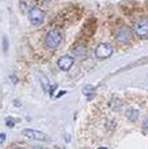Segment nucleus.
Instances as JSON below:
<instances>
[{
	"instance_id": "obj_1",
	"label": "nucleus",
	"mask_w": 148,
	"mask_h": 149,
	"mask_svg": "<svg viewBox=\"0 0 148 149\" xmlns=\"http://www.w3.org/2000/svg\"><path fill=\"white\" fill-rule=\"evenodd\" d=\"M62 41V34L60 30L57 29H53V30H49L45 36V46L51 50H55L60 46V43Z\"/></svg>"
},
{
	"instance_id": "obj_13",
	"label": "nucleus",
	"mask_w": 148,
	"mask_h": 149,
	"mask_svg": "<svg viewBox=\"0 0 148 149\" xmlns=\"http://www.w3.org/2000/svg\"><path fill=\"white\" fill-rule=\"evenodd\" d=\"M56 88H57V84H51V87H49V94L51 95H53L55 94V91H56Z\"/></svg>"
},
{
	"instance_id": "obj_5",
	"label": "nucleus",
	"mask_w": 148,
	"mask_h": 149,
	"mask_svg": "<svg viewBox=\"0 0 148 149\" xmlns=\"http://www.w3.org/2000/svg\"><path fill=\"white\" fill-rule=\"evenodd\" d=\"M116 39L120 43H129L132 41V31L126 26H121L116 31Z\"/></svg>"
},
{
	"instance_id": "obj_2",
	"label": "nucleus",
	"mask_w": 148,
	"mask_h": 149,
	"mask_svg": "<svg viewBox=\"0 0 148 149\" xmlns=\"http://www.w3.org/2000/svg\"><path fill=\"white\" fill-rule=\"evenodd\" d=\"M29 20L33 26H41L45 20V12L39 7H33L29 10Z\"/></svg>"
},
{
	"instance_id": "obj_7",
	"label": "nucleus",
	"mask_w": 148,
	"mask_h": 149,
	"mask_svg": "<svg viewBox=\"0 0 148 149\" xmlns=\"http://www.w3.org/2000/svg\"><path fill=\"white\" fill-rule=\"evenodd\" d=\"M74 63H75L74 57L69 54H65V56H61L59 58L57 67H59L61 71H69L71 68H72V65H74Z\"/></svg>"
},
{
	"instance_id": "obj_3",
	"label": "nucleus",
	"mask_w": 148,
	"mask_h": 149,
	"mask_svg": "<svg viewBox=\"0 0 148 149\" xmlns=\"http://www.w3.org/2000/svg\"><path fill=\"white\" fill-rule=\"evenodd\" d=\"M133 33L140 38L148 37V19H145V18L137 19L133 24Z\"/></svg>"
},
{
	"instance_id": "obj_16",
	"label": "nucleus",
	"mask_w": 148,
	"mask_h": 149,
	"mask_svg": "<svg viewBox=\"0 0 148 149\" xmlns=\"http://www.w3.org/2000/svg\"><path fill=\"white\" fill-rule=\"evenodd\" d=\"M67 94V91H60L59 94L56 95V98H60V96H62V95H65Z\"/></svg>"
},
{
	"instance_id": "obj_9",
	"label": "nucleus",
	"mask_w": 148,
	"mask_h": 149,
	"mask_svg": "<svg viewBox=\"0 0 148 149\" xmlns=\"http://www.w3.org/2000/svg\"><path fill=\"white\" fill-rule=\"evenodd\" d=\"M126 117L129 118V121H137V118H139V111L135 110V109H128L126 111Z\"/></svg>"
},
{
	"instance_id": "obj_20",
	"label": "nucleus",
	"mask_w": 148,
	"mask_h": 149,
	"mask_svg": "<svg viewBox=\"0 0 148 149\" xmlns=\"http://www.w3.org/2000/svg\"><path fill=\"white\" fill-rule=\"evenodd\" d=\"M98 149H107V148H105V146H102V148H98Z\"/></svg>"
},
{
	"instance_id": "obj_6",
	"label": "nucleus",
	"mask_w": 148,
	"mask_h": 149,
	"mask_svg": "<svg viewBox=\"0 0 148 149\" xmlns=\"http://www.w3.org/2000/svg\"><path fill=\"white\" fill-rule=\"evenodd\" d=\"M113 54V46L110 43H99L95 49V56L98 58H107Z\"/></svg>"
},
{
	"instance_id": "obj_4",
	"label": "nucleus",
	"mask_w": 148,
	"mask_h": 149,
	"mask_svg": "<svg viewBox=\"0 0 148 149\" xmlns=\"http://www.w3.org/2000/svg\"><path fill=\"white\" fill-rule=\"evenodd\" d=\"M22 134L29 140H33V141H48L46 134L37 129H25L22 130Z\"/></svg>"
},
{
	"instance_id": "obj_10",
	"label": "nucleus",
	"mask_w": 148,
	"mask_h": 149,
	"mask_svg": "<svg viewBox=\"0 0 148 149\" xmlns=\"http://www.w3.org/2000/svg\"><path fill=\"white\" fill-rule=\"evenodd\" d=\"M74 53L76 56H80V54H84V46H80V45H78V46L74 47Z\"/></svg>"
},
{
	"instance_id": "obj_19",
	"label": "nucleus",
	"mask_w": 148,
	"mask_h": 149,
	"mask_svg": "<svg viewBox=\"0 0 148 149\" xmlns=\"http://www.w3.org/2000/svg\"><path fill=\"white\" fill-rule=\"evenodd\" d=\"M14 149H25V148H22V146H15Z\"/></svg>"
},
{
	"instance_id": "obj_17",
	"label": "nucleus",
	"mask_w": 148,
	"mask_h": 149,
	"mask_svg": "<svg viewBox=\"0 0 148 149\" xmlns=\"http://www.w3.org/2000/svg\"><path fill=\"white\" fill-rule=\"evenodd\" d=\"M6 140V134L4 133H0V142H3Z\"/></svg>"
},
{
	"instance_id": "obj_8",
	"label": "nucleus",
	"mask_w": 148,
	"mask_h": 149,
	"mask_svg": "<svg viewBox=\"0 0 148 149\" xmlns=\"http://www.w3.org/2000/svg\"><path fill=\"white\" fill-rule=\"evenodd\" d=\"M38 79H39V84L42 86L43 91H48V90H49V87H51V81H49V79H48L43 73H39L38 74Z\"/></svg>"
},
{
	"instance_id": "obj_15",
	"label": "nucleus",
	"mask_w": 148,
	"mask_h": 149,
	"mask_svg": "<svg viewBox=\"0 0 148 149\" xmlns=\"http://www.w3.org/2000/svg\"><path fill=\"white\" fill-rule=\"evenodd\" d=\"M10 80H11V81L14 83V84H16V83H18V79H16L15 76H12V74H11V76H10Z\"/></svg>"
},
{
	"instance_id": "obj_21",
	"label": "nucleus",
	"mask_w": 148,
	"mask_h": 149,
	"mask_svg": "<svg viewBox=\"0 0 148 149\" xmlns=\"http://www.w3.org/2000/svg\"><path fill=\"white\" fill-rule=\"evenodd\" d=\"M42 1H51V0H42Z\"/></svg>"
},
{
	"instance_id": "obj_14",
	"label": "nucleus",
	"mask_w": 148,
	"mask_h": 149,
	"mask_svg": "<svg viewBox=\"0 0 148 149\" xmlns=\"http://www.w3.org/2000/svg\"><path fill=\"white\" fill-rule=\"evenodd\" d=\"M143 129H144V130H147V132H148V118H147V119H145L144 122H143Z\"/></svg>"
},
{
	"instance_id": "obj_11",
	"label": "nucleus",
	"mask_w": 148,
	"mask_h": 149,
	"mask_svg": "<svg viewBox=\"0 0 148 149\" xmlns=\"http://www.w3.org/2000/svg\"><path fill=\"white\" fill-rule=\"evenodd\" d=\"M3 50H4V53H7L8 52V38L7 37H4L3 38Z\"/></svg>"
},
{
	"instance_id": "obj_12",
	"label": "nucleus",
	"mask_w": 148,
	"mask_h": 149,
	"mask_svg": "<svg viewBox=\"0 0 148 149\" xmlns=\"http://www.w3.org/2000/svg\"><path fill=\"white\" fill-rule=\"evenodd\" d=\"M19 6H20V10H22V11H23V12L29 11V10H27V3H25V0H20Z\"/></svg>"
},
{
	"instance_id": "obj_18",
	"label": "nucleus",
	"mask_w": 148,
	"mask_h": 149,
	"mask_svg": "<svg viewBox=\"0 0 148 149\" xmlns=\"http://www.w3.org/2000/svg\"><path fill=\"white\" fill-rule=\"evenodd\" d=\"M14 125H15V123H14V122H12V121H10V119H8V121H7V126H10V127H12V126H14Z\"/></svg>"
}]
</instances>
